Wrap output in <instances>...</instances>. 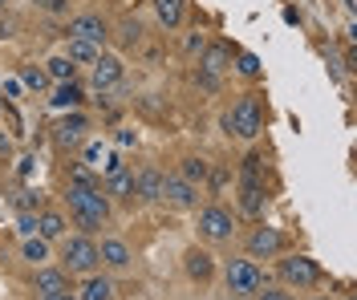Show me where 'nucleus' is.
<instances>
[{"mask_svg": "<svg viewBox=\"0 0 357 300\" xmlns=\"http://www.w3.org/2000/svg\"><path fill=\"white\" fill-rule=\"evenodd\" d=\"M69 207L77 215V223L86 231H98L106 219H110V203H106V195H102V187H77L69 183Z\"/></svg>", "mask_w": 357, "mask_h": 300, "instance_id": "f257e3e1", "label": "nucleus"}, {"mask_svg": "<svg viewBox=\"0 0 357 300\" xmlns=\"http://www.w3.org/2000/svg\"><path fill=\"white\" fill-rule=\"evenodd\" d=\"M223 126L231 130V134H240V139H256L260 130H264V114H260V102L256 97H240L227 118H223Z\"/></svg>", "mask_w": 357, "mask_h": 300, "instance_id": "f03ea898", "label": "nucleus"}, {"mask_svg": "<svg viewBox=\"0 0 357 300\" xmlns=\"http://www.w3.org/2000/svg\"><path fill=\"white\" fill-rule=\"evenodd\" d=\"M260 284H264V272L252 264V260H236L231 268H227V288L236 292V297H248V292H260Z\"/></svg>", "mask_w": 357, "mask_h": 300, "instance_id": "7ed1b4c3", "label": "nucleus"}, {"mask_svg": "<svg viewBox=\"0 0 357 300\" xmlns=\"http://www.w3.org/2000/svg\"><path fill=\"white\" fill-rule=\"evenodd\" d=\"M66 260L73 272H93L102 260H98V244L93 239H86V235H77V239H69L66 244Z\"/></svg>", "mask_w": 357, "mask_h": 300, "instance_id": "20e7f679", "label": "nucleus"}, {"mask_svg": "<svg viewBox=\"0 0 357 300\" xmlns=\"http://www.w3.org/2000/svg\"><path fill=\"white\" fill-rule=\"evenodd\" d=\"M280 276L289 284H296V288H312L321 280V268L312 260H305V255H292V260H280Z\"/></svg>", "mask_w": 357, "mask_h": 300, "instance_id": "39448f33", "label": "nucleus"}, {"mask_svg": "<svg viewBox=\"0 0 357 300\" xmlns=\"http://www.w3.org/2000/svg\"><path fill=\"white\" fill-rule=\"evenodd\" d=\"M199 231L207 239H227V235H231V215L223 207H207L199 215Z\"/></svg>", "mask_w": 357, "mask_h": 300, "instance_id": "423d86ee", "label": "nucleus"}, {"mask_svg": "<svg viewBox=\"0 0 357 300\" xmlns=\"http://www.w3.org/2000/svg\"><path fill=\"white\" fill-rule=\"evenodd\" d=\"M280 248H284V235L276 228H256L248 235V252L252 255H276Z\"/></svg>", "mask_w": 357, "mask_h": 300, "instance_id": "0eeeda50", "label": "nucleus"}, {"mask_svg": "<svg viewBox=\"0 0 357 300\" xmlns=\"http://www.w3.org/2000/svg\"><path fill=\"white\" fill-rule=\"evenodd\" d=\"M69 37L102 45V41H106V21H102V17H77V21H69Z\"/></svg>", "mask_w": 357, "mask_h": 300, "instance_id": "6e6552de", "label": "nucleus"}, {"mask_svg": "<svg viewBox=\"0 0 357 300\" xmlns=\"http://www.w3.org/2000/svg\"><path fill=\"white\" fill-rule=\"evenodd\" d=\"M53 139H57V146H82V142H86V118L82 114H73V118H66V122H57V134H53Z\"/></svg>", "mask_w": 357, "mask_h": 300, "instance_id": "1a4fd4ad", "label": "nucleus"}, {"mask_svg": "<svg viewBox=\"0 0 357 300\" xmlns=\"http://www.w3.org/2000/svg\"><path fill=\"white\" fill-rule=\"evenodd\" d=\"M162 195L178 203V207H191L195 203V183H187V179H178V175H167L162 179Z\"/></svg>", "mask_w": 357, "mask_h": 300, "instance_id": "9d476101", "label": "nucleus"}, {"mask_svg": "<svg viewBox=\"0 0 357 300\" xmlns=\"http://www.w3.org/2000/svg\"><path fill=\"white\" fill-rule=\"evenodd\" d=\"M118 77H122V61L118 57H98L93 61V86L98 90H110Z\"/></svg>", "mask_w": 357, "mask_h": 300, "instance_id": "9b49d317", "label": "nucleus"}, {"mask_svg": "<svg viewBox=\"0 0 357 300\" xmlns=\"http://www.w3.org/2000/svg\"><path fill=\"white\" fill-rule=\"evenodd\" d=\"M106 191L118 195V199H130V195H138V175H130V171L122 166V171L106 175Z\"/></svg>", "mask_w": 357, "mask_h": 300, "instance_id": "f8f14e48", "label": "nucleus"}, {"mask_svg": "<svg viewBox=\"0 0 357 300\" xmlns=\"http://www.w3.org/2000/svg\"><path fill=\"white\" fill-rule=\"evenodd\" d=\"M98 260H102V264H110V268H126V264H130V252H126V244H122V239H102Z\"/></svg>", "mask_w": 357, "mask_h": 300, "instance_id": "ddd939ff", "label": "nucleus"}, {"mask_svg": "<svg viewBox=\"0 0 357 300\" xmlns=\"http://www.w3.org/2000/svg\"><path fill=\"white\" fill-rule=\"evenodd\" d=\"M227 65H231V49L227 45H207L203 49V65H199L203 73H223Z\"/></svg>", "mask_w": 357, "mask_h": 300, "instance_id": "4468645a", "label": "nucleus"}, {"mask_svg": "<svg viewBox=\"0 0 357 300\" xmlns=\"http://www.w3.org/2000/svg\"><path fill=\"white\" fill-rule=\"evenodd\" d=\"M77 102H82V90H77L73 81H57V90H53V97H49L53 110H73Z\"/></svg>", "mask_w": 357, "mask_h": 300, "instance_id": "2eb2a0df", "label": "nucleus"}, {"mask_svg": "<svg viewBox=\"0 0 357 300\" xmlns=\"http://www.w3.org/2000/svg\"><path fill=\"white\" fill-rule=\"evenodd\" d=\"M37 292H69L66 272H57V268H41V272H37Z\"/></svg>", "mask_w": 357, "mask_h": 300, "instance_id": "dca6fc26", "label": "nucleus"}, {"mask_svg": "<svg viewBox=\"0 0 357 300\" xmlns=\"http://www.w3.org/2000/svg\"><path fill=\"white\" fill-rule=\"evenodd\" d=\"M240 211H244V215H260V211H264V187H260V183H244Z\"/></svg>", "mask_w": 357, "mask_h": 300, "instance_id": "f3484780", "label": "nucleus"}, {"mask_svg": "<svg viewBox=\"0 0 357 300\" xmlns=\"http://www.w3.org/2000/svg\"><path fill=\"white\" fill-rule=\"evenodd\" d=\"M61 231H66V219H61L57 211H41V215H37V235H41V239H57Z\"/></svg>", "mask_w": 357, "mask_h": 300, "instance_id": "a211bd4d", "label": "nucleus"}, {"mask_svg": "<svg viewBox=\"0 0 357 300\" xmlns=\"http://www.w3.org/2000/svg\"><path fill=\"white\" fill-rule=\"evenodd\" d=\"M138 195L142 199H162V175L158 171H142L138 175Z\"/></svg>", "mask_w": 357, "mask_h": 300, "instance_id": "6ab92c4d", "label": "nucleus"}, {"mask_svg": "<svg viewBox=\"0 0 357 300\" xmlns=\"http://www.w3.org/2000/svg\"><path fill=\"white\" fill-rule=\"evenodd\" d=\"M114 297V284L106 276H89L86 288H82V300H110Z\"/></svg>", "mask_w": 357, "mask_h": 300, "instance_id": "aec40b11", "label": "nucleus"}, {"mask_svg": "<svg viewBox=\"0 0 357 300\" xmlns=\"http://www.w3.org/2000/svg\"><path fill=\"white\" fill-rule=\"evenodd\" d=\"M98 57H102V53H98L93 41H77V37H69V61H89V65H93Z\"/></svg>", "mask_w": 357, "mask_h": 300, "instance_id": "412c9836", "label": "nucleus"}, {"mask_svg": "<svg viewBox=\"0 0 357 300\" xmlns=\"http://www.w3.org/2000/svg\"><path fill=\"white\" fill-rule=\"evenodd\" d=\"M155 8H158V21L167 29H175L183 21V0H155Z\"/></svg>", "mask_w": 357, "mask_h": 300, "instance_id": "4be33fe9", "label": "nucleus"}, {"mask_svg": "<svg viewBox=\"0 0 357 300\" xmlns=\"http://www.w3.org/2000/svg\"><path fill=\"white\" fill-rule=\"evenodd\" d=\"M187 272H191L195 280H207L211 276V255L207 252H191L187 255Z\"/></svg>", "mask_w": 357, "mask_h": 300, "instance_id": "5701e85b", "label": "nucleus"}, {"mask_svg": "<svg viewBox=\"0 0 357 300\" xmlns=\"http://www.w3.org/2000/svg\"><path fill=\"white\" fill-rule=\"evenodd\" d=\"M41 191H21V195H17V211H21V215H37V211H41Z\"/></svg>", "mask_w": 357, "mask_h": 300, "instance_id": "b1692460", "label": "nucleus"}, {"mask_svg": "<svg viewBox=\"0 0 357 300\" xmlns=\"http://www.w3.org/2000/svg\"><path fill=\"white\" fill-rule=\"evenodd\" d=\"M178 179H187V183H203V179H207V162H203V159H187Z\"/></svg>", "mask_w": 357, "mask_h": 300, "instance_id": "393cba45", "label": "nucleus"}, {"mask_svg": "<svg viewBox=\"0 0 357 300\" xmlns=\"http://www.w3.org/2000/svg\"><path fill=\"white\" fill-rule=\"evenodd\" d=\"M73 70H77V65H73L69 57H53V61H49V77H57V81H73Z\"/></svg>", "mask_w": 357, "mask_h": 300, "instance_id": "a878e982", "label": "nucleus"}, {"mask_svg": "<svg viewBox=\"0 0 357 300\" xmlns=\"http://www.w3.org/2000/svg\"><path fill=\"white\" fill-rule=\"evenodd\" d=\"M45 255H49V239L29 235V239H24V260H45Z\"/></svg>", "mask_w": 357, "mask_h": 300, "instance_id": "bb28decb", "label": "nucleus"}, {"mask_svg": "<svg viewBox=\"0 0 357 300\" xmlns=\"http://www.w3.org/2000/svg\"><path fill=\"white\" fill-rule=\"evenodd\" d=\"M21 81L29 86V90H45V86H49V73H45V70H33V65H24V70H21Z\"/></svg>", "mask_w": 357, "mask_h": 300, "instance_id": "cd10ccee", "label": "nucleus"}, {"mask_svg": "<svg viewBox=\"0 0 357 300\" xmlns=\"http://www.w3.org/2000/svg\"><path fill=\"white\" fill-rule=\"evenodd\" d=\"M260 171H264V159H260V155H248L244 159V183H260Z\"/></svg>", "mask_w": 357, "mask_h": 300, "instance_id": "c85d7f7f", "label": "nucleus"}, {"mask_svg": "<svg viewBox=\"0 0 357 300\" xmlns=\"http://www.w3.org/2000/svg\"><path fill=\"white\" fill-rule=\"evenodd\" d=\"M236 70L244 73V77H256V73H260V57H256V53H240V65H236Z\"/></svg>", "mask_w": 357, "mask_h": 300, "instance_id": "c756f323", "label": "nucleus"}, {"mask_svg": "<svg viewBox=\"0 0 357 300\" xmlns=\"http://www.w3.org/2000/svg\"><path fill=\"white\" fill-rule=\"evenodd\" d=\"M69 183H77V187H102L93 175H89V166H73V175H69Z\"/></svg>", "mask_w": 357, "mask_h": 300, "instance_id": "7c9ffc66", "label": "nucleus"}, {"mask_svg": "<svg viewBox=\"0 0 357 300\" xmlns=\"http://www.w3.org/2000/svg\"><path fill=\"white\" fill-rule=\"evenodd\" d=\"M102 159H106V146H102V142H89L86 146V166H102Z\"/></svg>", "mask_w": 357, "mask_h": 300, "instance_id": "2f4dec72", "label": "nucleus"}, {"mask_svg": "<svg viewBox=\"0 0 357 300\" xmlns=\"http://www.w3.org/2000/svg\"><path fill=\"white\" fill-rule=\"evenodd\" d=\"M21 231L24 235H33V231H37V215H21Z\"/></svg>", "mask_w": 357, "mask_h": 300, "instance_id": "473e14b6", "label": "nucleus"}, {"mask_svg": "<svg viewBox=\"0 0 357 300\" xmlns=\"http://www.w3.org/2000/svg\"><path fill=\"white\" fill-rule=\"evenodd\" d=\"M37 4H41L45 13H61L66 8V0H37Z\"/></svg>", "mask_w": 357, "mask_h": 300, "instance_id": "72a5a7b5", "label": "nucleus"}, {"mask_svg": "<svg viewBox=\"0 0 357 300\" xmlns=\"http://www.w3.org/2000/svg\"><path fill=\"white\" fill-rule=\"evenodd\" d=\"M8 155H13V139L0 130V159H8Z\"/></svg>", "mask_w": 357, "mask_h": 300, "instance_id": "f704fd0d", "label": "nucleus"}, {"mask_svg": "<svg viewBox=\"0 0 357 300\" xmlns=\"http://www.w3.org/2000/svg\"><path fill=\"white\" fill-rule=\"evenodd\" d=\"M41 300H77V297H69V292H41Z\"/></svg>", "mask_w": 357, "mask_h": 300, "instance_id": "c9c22d12", "label": "nucleus"}, {"mask_svg": "<svg viewBox=\"0 0 357 300\" xmlns=\"http://www.w3.org/2000/svg\"><path fill=\"white\" fill-rule=\"evenodd\" d=\"M118 146H134V134H130V130H118Z\"/></svg>", "mask_w": 357, "mask_h": 300, "instance_id": "e433bc0d", "label": "nucleus"}, {"mask_svg": "<svg viewBox=\"0 0 357 300\" xmlns=\"http://www.w3.org/2000/svg\"><path fill=\"white\" fill-rule=\"evenodd\" d=\"M260 300H292V297H289V292H264Z\"/></svg>", "mask_w": 357, "mask_h": 300, "instance_id": "4c0bfd02", "label": "nucleus"}, {"mask_svg": "<svg viewBox=\"0 0 357 300\" xmlns=\"http://www.w3.org/2000/svg\"><path fill=\"white\" fill-rule=\"evenodd\" d=\"M0 8H4V0H0Z\"/></svg>", "mask_w": 357, "mask_h": 300, "instance_id": "58836bf2", "label": "nucleus"}]
</instances>
